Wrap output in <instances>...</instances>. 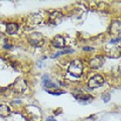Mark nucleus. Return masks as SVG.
I'll list each match as a JSON object with an SVG mask.
<instances>
[{
	"label": "nucleus",
	"mask_w": 121,
	"mask_h": 121,
	"mask_svg": "<svg viewBox=\"0 0 121 121\" xmlns=\"http://www.w3.org/2000/svg\"><path fill=\"white\" fill-rule=\"evenodd\" d=\"M69 73L76 78H80L83 74V64L80 60H74L69 66Z\"/></svg>",
	"instance_id": "1"
},
{
	"label": "nucleus",
	"mask_w": 121,
	"mask_h": 121,
	"mask_svg": "<svg viewBox=\"0 0 121 121\" xmlns=\"http://www.w3.org/2000/svg\"><path fill=\"white\" fill-rule=\"evenodd\" d=\"M28 41L33 47L39 48L43 44L44 39H43V36L41 35L39 32H32L31 35H28Z\"/></svg>",
	"instance_id": "2"
},
{
	"label": "nucleus",
	"mask_w": 121,
	"mask_h": 121,
	"mask_svg": "<svg viewBox=\"0 0 121 121\" xmlns=\"http://www.w3.org/2000/svg\"><path fill=\"white\" fill-rule=\"evenodd\" d=\"M12 89L15 93H23L27 89V84H26V81L23 80L21 78H18L16 81L13 83L12 85Z\"/></svg>",
	"instance_id": "3"
},
{
	"label": "nucleus",
	"mask_w": 121,
	"mask_h": 121,
	"mask_svg": "<svg viewBox=\"0 0 121 121\" xmlns=\"http://www.w3.org/2000/svg\"><path fill=\"white\" fill-rule=\"evenodd\" d=\"M104 84V79L102 76L100 75H95L93 76L92 78L89 80V87L91 89H94V88H98V87H100Z\"/></svg>",
	"instance_id": "4"
},
{
	"label": "nucleus",
	"mask_w": 121,
	"mask_h": 121,
	"mask_svg": "<svg viewBox=\"0 0 121 121\" xmlns=\"http://www.w3.org/2000/svg\"><path fill=\"white\" fill-rule=\"evenodd\" d=\"M62 19H63V13L60 12V11H52L50 14V22L54 25L60 23Z\"/></svg>",
	"instance_id": "5"
},
{
	"label": "nucleus",
	"mask_w": 121,
	"mask_h": 121,
	"mask_svg": "<svg viewBox=\"0 0 121 121\" xmlns=\"http://www.w3.org/2000/svg\"><path fill=\"white\" fill-rule=\"evenodd\" d=\"M41 19H43L41 15H39V14H31V15H29V16L27 17V24L31 25V26L37 25L39 22H41Z\"/></svg>",
	"instance_id": "6"
},
{
	"label": "nucleus",
	"mask_w": 121,
	"mask_h": 121,
	"mask_svg": "<svg viewBox=\"0 0 121 121\" xmlns=\"http://www.w3.org/2000/svg\"><path fill=\"white\" fill-rule=\"evenodd\" d=\"M104 63V60L101 58V56H95V58L90 60V67L92 69H99L100 67H102Z\"/></svg>",
	"instance_id": "7"
},
{
	"label": "nucleus",
	"mask_w": 121,
	"mask_h": 121,
	"mask_svg": "<svg viewBox=\"0 0 121 121\" xmlns=\"http://www.w3.org/2000/svg\"><path fill=\"white\" fill-rule=\"evenodd\" d=\"M52 43L55 48H64L65 47V39L62 35H56L54 37V39L52 40Z\"/></svg>",
	"instance_id": "8"
},
{
	"label": "nucleus",
	"mask_w": 121,
	"mask_h": 121,
	"mask_svg": "<svg viewBox=\"0 0 121 121\" xmlns=\"http://www.w3.org/2000/svg\"><path fill=\"white\" fill-rule=\"evenodd\" d=\"M120 29H121V24H120L119 21L112 22V25H111V33L113 35V36H118L119 37Z\"/></svg>",
	"instance_id": "9"
},
{
	"label": "nucleus",
	"mask_w": 121,
	"mask_h": 121,
	"mask_svg": "<svg viewBox=\"0 0 121 121\" xmlns=\"http://www.w3.org/2000/svg\"><path fill=\"white\" fill-rule=\"evenodd\" d=\"M18 30V25L16 23H8L6 25V32L8 35H14Z\"/></svg>",
	"instance_id": "10"
},
{
	"label": "nucleus",
	"mask_w": 121,
	"mask_h": 121,
	"mask_svg": "<svg viewBox=\"0 0 121 121\" xmlns=\"http://www.w3.org/2000/svg\"><path fill=\"white\" fill-rule=\"evenodd\" d=\"M9 113H10V109H9L8 106L4 105V104L0 105V116L1 117H6V116L9 115Z\"/></svg>",
	"instance_id": "11"
},
{
	"label": "nucleus",
	"mask_w": 121,
	"mask_h": 121,
	"mask_svg": "<svg viewBox=\"0 0 121 121\" xmlns=\"http://www.w3.org/2000/svg\"><path fill=\"white\" fill-rule=\"evenodd\" d=\"M76 98H77L79 101H81V102L84 101V103H86L87 101H89V100L92 99V96H90V95H84V94H82V95H77V96H76Z\"/></svg>",
	"instance_id": "12"
},
{
	"label": "nucleus",
	"mask_w": 121,
	"mask_h": 121,
	"mask_svg": "<svg viewBox=\"0 0 121 121\" xmlns=\"http://www.w3.org/2000/svg\"><path fill=\"white\" fill-rule=\"evenodd\" d=\"M74 52L73 50H64V51H62V52H56V54H55L52 58H56V56H60V55L69 54V52Z\"/></svg>",
	"instance_id": "13"
},
{
	"label": "nucleus",
	"mask_w": 121,
	"mask_h": 121,
	"mask_svg": "<svg viewBox=\"0 0 121 121\" xmlns=\"http://www.w3.org/2000/svg\"><path fill=\"white\" fill-rule=\"evenodd\" d=\"M109 100H110V95H109V94H104L103 95V101L104 102H108Z\"/></svg>",
	"instance_id": "14"
},
{
	"label": "nucleus",
	"mask_w": 121,
	"mask_h": 121,
	"mask_svg": "<svg viewBox=\"0 0 121 121\" xmlns=\"http://www.w3.org/2000/svg\"><path fill=\"white\" fill-rule=\"evenodd\" d=\"M50 94H52V95H60V94H63L64 92H51V91H48Z\"/></svg>",
	"instance_id": "15"
},
{
	"label": "nucleus",
	"mask_w": 121,
	"mask_h": 121,
	"mask_svg": "<svg viewBox=\"0 0 121 121\" xmlns=\"http://www.w3.org/2000/svg\"><path fill=\"white\" fill-rule=\"evenodd\" d=\"M11 47H12V45H11V44H5L4 45V48H6V50H9V48H11Z\"/></svg>",
	"instance_id": "16"
},
{
	"label": "nucleus",
	"mask_w": 121,
	"mask_h": 121,
	"mask_svg": "<svg viewBox=\"0 0 121 121\" xmlns=\"http://www.w3.org/2000/svg\"><path fill=\"white\" fill-rule=\"evenodd\" d=\"M47 121H56L55 118H52V117H50V118H48V120Z\"/></svg>",
	"instance_id": "17"
},
{
	"label": "nucleus",
	"mask_w": 121,
	"mask_h": 121,
	"mask_svg": "<svg viewBox=\"0 0 121 121\" xmlns=\"http://www.w3.org/2000/svg\"><path fill=\"white\" fill-rule=\"evenodd\" d=\"M84 50H85V51H91V50H92V48H85Z\"/></svg>",
	"instance_id": "18"
}]
</instances>
